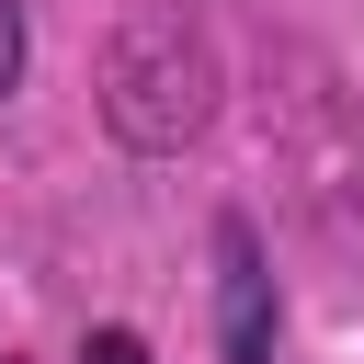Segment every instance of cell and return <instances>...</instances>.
<instances>
[{
    "label": "cell",
    "mask_w": 364,
    "mask_h": 364,
    "mask_svg": "<svg viewBox=\"0 0 364 364\" xmlns=\"http://www.w3.org/2000/svg\"><path fill=\"white\" fill-rule=\"evenodd\" d=\"M23 80V0H0V91Z\"/></svg>",
    "instance_id": "3957f363"
},
{
    "label": "cell",
    "mask_w": 364,
    "mask_h": 364,
    "mask_svg": "<svg viewBox=\"0 0 364 364\" xmlns=\"http://www.w3.org/2000/svg\"><path fill=\"white\" fill-rule=\"evenodd\" d=\"M216 353L228 364H273V273L250 216H216Z\"/></svg>",
    "instance_id": "6da1fadb"
},
{
    "label": "cell",
    "mask_w": 364,
    "mask_h": 364,
    "mask_svg": "<svg viewBox=\"0 0 364 364\" xmlns=\"http://www.w3.org/2000/svg\"><path fill=\"white\" fill-rule=\"evenodd\" d=\"M80 364H148V341H136V330H91V341H80Z\"/></svg>",
    "instance_id": "7a4b0ae2"
},
{
    "label": "cell",
    "mask_w": 364,
    "mask_h": 364,
    "mask_svg": "<svg viewBox=\"0 0 364 364\" xmlns=\"http://www.w3.org/2000/svg\"><path fill=\"white\" fill-rule=\"evenodd\" d=\"M0 364H11V353H0Z\"/></svg>",
    "instance_id": "277c9868"
}]
</instances>
